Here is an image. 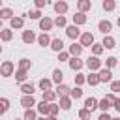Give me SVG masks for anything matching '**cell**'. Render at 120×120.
<instances>
[{
    "label": "cell",
    "instance_id": "cell-29",
    "mask_svg": "<svg viewBox=\"0 0 120 120\" xmlns=\"http://www.w3.org/2000/svg\"><path fill=\"white\" fill-rule=\"evenodd\" d=\"M38 86H39V90L41 92H47V90H52V82H51V79H39V82H38Z\"/></svg>",
    "mask_w": 120,
    "mask_h": 120
},
{
    "label": "cell",
    "instance_id": "cell-54",
    "mask_svg": "<svg viewBox=\"0 0 120 120\" xmlns=\"http://www.w3.org/2000/svg\"><path fill=\"white\" fill-rule=\"evenodd\" d=\"M2 8H4V6H2V0H0V9H2Z\"/></svg>",
    "mask_w": 120,
    "mask_h": 120
},
{
    "label": "cell",
    "instance_id": "cell-34",
    "mask_svg": "<svg viewBox=\"0 0 120 120\" xmlns=\"http://www.w3.org/2000/svg\"><path fill=\"white\" fill-rule=\"evenodd\" d=\"M30 68H32V60H30V58H19V69L28 71Z\"/></svg>",
    "mask_w": 120,
    "mask_h": 120
},
{
    "label": "cell",
    "instance_id": "cell-46",
    "mask_svg": "<svg viewBox=\"0 0 120 120\" xmlns=\"http://www.w3.org/2000/svg\"><path fill=\"white\" fill-rule=\"evenodd\" d=\"M47 4H49L47 0H36V2H34V6H36V9H39V11H41V9H43V8L47 6Z\"/></svg>",
    "mask_w": 120,
    "mask_h": 120
},
{
    "label": "cell",
    "instance_id": "cell-2",
    "mask_svg": "<svg viewBox=\"0 0 120 120\" xmlns=\"http://www.w3.org/2000/svg\"><path fill=\"white\" fill-rule=\"evenodd\" d=\"M77 43H79L82 49H84V47H88V49H90V47L96 43L94 34H92V32H81V36H79V41H77Z\"/></svg>",
    "mask_w": 120,
    "mask_h": 120
},
{
    "label": "cell",
    "instance_id": "cell-18",
    "mask_svg": "<svg viewBox=\"0 0 120 120\" xmlns=\"http://www.w3.org/2000/svg\"><path fill=\"white\" fill-rule=\"evenodd\" d=\"M77 9H79V13H84L86 15V11L92 9V0H79L77 2Z\"/></svg>",
    "mask_w": 120,
    "mask_h": 120
},
{
    "label": "cell",
    "instance_id": "cell-23",
    "mask_svg": "<svg viewBox=\"0 0 120 120\" xmlns=\"http://www.w3.org/2000/svg\"><path fill=\"white\" fill-rule=\"evenodd\" d=\"M101 47H103V51H105V49H114V47H116V39H114L112 36H105L103 41H101Z\"/></svg>",
    "mask_w": 120,
    "mask_h": 120
},
{
    "label": "cell",
    "instance_id": "cell-13",
    "mask_svg": "<svg viewBox=\"0 0 120 120\" xmlns=\"http://www.w3.org/2000/svg\"><path fill=\"white\" fill-rule=\"evenodd\" d=\"M49 47L54 51V52H60V51H64V41H62V38H51V43H49Z\"/></svg>",
    "mask_w": 120,
    "mask_h": 120
},
{
    "label": "cell",
    "instance_id": "cell-49",
    "mask_svg": "<svg viewBox=\"0 0 120 120\" xmlns=\"http://www.w3.org/2000/svg\"><path fill=\"white\" fill-rule=\"evenodd\" d=\"M45 120H58L56 116H45Z\"/></svg>",
    "mask_w": 120,
    "mask_h": 120
},
{
    "label": "cell",
    "instance_id": "cell-1",
    "mask_svg": "<svg viewBox=\"0 0 120 120\" xmlns=\"http://www.w3.org/2000/svg\"><path fill=\"white\" fill-rule=\"evenodd\" d=\"M114 101H116V96L109 92L105 98L98 99V109H101V112H109V109L112 107V103H114Z\"/></svg>",
    "mask_w": 120,
    "mask_h": 120
},
{
    "label": "cell",
    "instance_id": "cell-4",
    "mask_svg": "<svg viewBox=\"0 0 120 120\" xmlns=\"http://www.w3.org/2000/svg\"><path fill=\"white\" fill-rule=\"evenodd\" d=\"M13 73H15V64H13L11 60H6V62H2V64H0V75H2L4 79L11 77Z\"/></svg>",
    "mask_w": 120,
    "mask_h": 120
},
{
    "label": "cell",
    "instance_id": "cell-36",
    "mask_svg": "<svg viewBox=\"0 0 120 120\" xmlns=\"http://www.w3.org/2000/svg\"><path fill=\"white\" fill-rule=\"evenodd\" d=\"M116 64H118V58H116V56H109V58H105V68H107V69L112 71V68H116Z\"/></svg>",
    "mask_w": 120,
    "mask_h": 120
},
{
    "label": "cell",
    "instance_id": "cell-28",
    "mask_svg": "<svg viewBox=\"0 0 120 120\" xmlns=\"http://www.w3.org/2000/svg\"><path fill=\"white\" fill-rule=\"evenodd\" d=\"M84 82H88L90 86H98L99 84V79H98V73H88V75H84Z\"/></svg>",
    "mask_w": 120,
    "mask_h": 120
},
{
    "label": "cell",
    "instance_id": "cell-41",
    "mask_svg": "<svg viewBox=\"0 0 120 120\" xmlns=\"http://www.w3.org/2000/svg\"><path fill=\"white\" fill-rule=\"evenodd\" d=\"M118 92H120V81L112 79V81H111V94H114V96H116Z\"/></svg>",
    "mask_w": 120,
    "mask_h": 120
},
{
    "label": "cell",
    "instance_id": "cell-42",
    "mask_svg": "<svg viewBox=\"0 0 120 120\" xmlns=\"http://www.w3.org/2000/svg\"><path fill=\"white\" fill-rule=\"evenodd\" d=\"M58 111H60V109H58L56 103H49V114H47V116H56Z\"/></svg>",
    "mask_w": 120,
    "mask_h": 120
},
{
    "label": "cell",
    "instance_id": "cell-22",
    "mask_svg": "<svg viewBox=\"0 0 120 120\" xmlns=\"http://www.w3.org/2000/svg\"><path fill=\"white\" fill-rule=\"evenodd\" d=\"M36 112L39 114V116H47L49 114V103H45V101H39V103H36Z\"/></svg>",
    "mask_w": 120,
    "mask_h": 120
},
{
    "label": "cell",
    "instance_id": "cell-25",
    "mask_svg": "<svg viewBox=\"0 0 120 120\" xmlns=\"http://www.w3.org/2000/svg\"><path fill=\"white\" fill-rule=\"evenodd\" d=\"M84 109H86V111H90V112H92V111H96V109H98V99H96L94 96L86 98V99H84Z\"/></svg>",
    "mask_w": 120,
    "mask_h": 120
},
{
    "label": "cell",
    "instance_id": "cell-40",
    "mask_svg": "<svg viewBox=\"0 0 120 120\" xmlns=\"http://www.w3.org/2000/svg\"><path fill=\"white\" fill-rule=\"evenodd\" d=\"M90 49H92V56H98V58H99V54L103 52V47H101V43H94Z\"/></svg>",
    "mask_w": 120,
    "mask_h": 120
},
{
    "label": "cell",
    "instance_id": "cell-27",
    "mask_svg": "<svg viewBox=\"0 0 120 120\" xmlns=\"http://www.w3.org/2000/svg\"><path fill=\"white\" fill-rule=\"evenodd\" d=\"M69 99L73 101V99H81L82 98V88L81 86H73V88H69Z\"/></svg>",
    "mask_w": 120,
    "mask_h": 120
},
{
    "label": "cell",
    "instance_id": "cell-10",
    "mask_svg": "<svg viewBox=\"0 0 120 120\" xmlns=\"http://www.w3.org/2000/svg\"><path fill=\"white\" fill-rule=\"evenodd\" d=\"M81 52H82V47H81L77 41H73V43L68 47V54H69L71 58H81Z\"/></svg>",
    "mask_w": 120,
    "mask_h": 120
},
{
    "label": "cell",
    "instance_id": "cell-26",
    "mask_svg": "<svg viewBox=\"0 0 120 120\" xmlns=\"http://www.w3.org/2000/svg\"><path fill=\"white\" fill-rule=\"evenodd\" d=\"M52 26L66 28V26H68V19H66V15H56V17L52 19Z\"/></svg>",
    "mask_w": 120,
    "mask_h": 120
},
{
    "label": "cell",
    "instance_id": "cell-48",
    "mask_svg": "<svg viewBox=\"0 0 120 120\" xmlns=\"http://www.w3.org/2000/svg\"><path fill=\"white\" fill-rule=\"evenodd\" d=\"M112 107H114V109H116V111L120 112V99H118V98H116V101L112 103Z\"/></svg>",
    "mask_w": 120,
    "mask_h": 120
},
{
    "label": "cell",
    "instance_id": "cell-32",
    "mask_svg": "<svg viewBox=\"0 0 120 120\" xmlns=\"http://www.w3.org/2000/svg\"><path fill=\"white\" fill-rule=\"evenodd\" d=\"M11 17H13V9H11V8H2V9H0V21H2V22H4V21H9Z\"/></svg>",
    "mask_w": 120,
    "mask_h": 120
},
{
    "label": "cell",
    "instance_id": "cell-24",
    "mask_svg": "<svg viewBox=\"0 0 120 120\" xmlns=\"http://www.w3.org/2000/svg\"><path fill=\"white\" fill-rule=\"evenodd\" d=\"M71 99H69V96H64V98H60V101L56 103L58 105V109H62V111H69L71 109Z\"/></svg>",
    "mask_w": 120,
    "mask_h": 120
},
{
    "label": "cell",
    "instance_id": "cell-17",
    "mask_svg": "<svg viewBox=\"0 0 120 120\" xmlns=\"http://www.w3.org/2000/svg\"><path fill=\"white\" fill-rule=\"evenodd\" d=\"M19 90L22 92V96H34L36 86H34L32 82H22V84H19Z\"/></svg>",
    "mask_w": 120,
    "mask_h": 120
},
{
    "label": "cell",
    "instance_id": "cell-52",
    "mask_svg": "<svg viewBox=\"0 0 120 120\" xmlns=\"http://www.w3.org/2000/svg\"><path fill=\"white\" fill-rule=\"evenodd\" d=\"M2 28H4V22H2V21H0V30H2Z\"/></svg>",
    "mask_w": 120,
    "mask_h": 120
},
{
    "label": "cell",
    "instance_id": "cell-45",
    "mask_svg": "<svg viewBox=\"0 0 120 120\" xmlns=\"http://www.w3.org/2000/svg\"><path fill=\"white\" fill-rule=\"evenodd\" d=\"M58 60H60V62H68V60H69V54H68V51H66V49L58 52Z\"/></svg>",
    "mask_w": 120,
    "mask_h": 120
},
{
    "label": "cell",
    "instance_id": "cell-39",
    "mask_svg": "<svg viewBox=\"0 0 120 120\" xmlns=\"http://www.w3.org/2000/svg\"><path fill=\"white\" fill-rule=\"evenodd\" d=\"M26 17H28V19H34V21H39L43 15H41V11H39V9H30V11L26 13Z\"/></svg>",
    "mask_w": 120,
    "mask_h": 120
},
{
    "label": "cell",
    "instance_id": "cell-16",
    "mask_svg": "<svg viewBox=\"0 0 120 120\" xmlns=\"http://www.w3.org/2000/svg\"><path fill=\"white\" fill-rule=\"evenodd\" d=\"M21 39H22V43L30 45V43H34V41H36V32H34V30H22Z\"/></svg>",
    "mask_w": 120,
    "mask_h": 120
},
{
    "label": "cell",
    "instance_id": "cell-21",
    "mask_svg": "<svg viewBox=\"0 0 120 120\" xmlns=\"http://www.w3.org/2000/svg\"><path fill=\"white\" fill-rule=\"evenodd\" d=\"M52 92L56 94V98H64V96H68V94H69V86L62 82V84H56V88H54Z\"/></svg>",
    "mask_w": 120,
    "mask_h": 120
},
{
    "label": "cell",
    "instance_id": "cell-5",
    "mask_svg": "<svg viewBox=\"0 0 120 120\" xmlns=\"http://www.w3.org/2000/svg\"><path fill=\"white\" fill-rule=\"evenodd\" d=\"M52 8H54V13H56V15H66L68 9H69V4H68L66 0H58V2L52 4Z\"/></svg>",
    "mask_w": 120,
    "mask_h": 120
},
{
    "label": "cell",
    "instance_id": "cell-30",
    "mask_svg": "<svg viewBox=\"0 0 120 120\" xmlns=\"http://www.w3.org/2000/svg\"><path fill=\"white\" fill-rule=\"evenodd\" d=\"M15 81L19 82V84H22V82H26V79H28V71H22V69H17L15 73Z\"/></svg>",
    "mask_w": 120,
    "mask_h": 120
},
{
    "label": "cell",
    "instance_id": "cell-8",
    "mask_svg": "<svg viewBox=\"0 0 120 120\" xmlns=\"http://www.w3.org/2000/svg\"><path fill=\"white\" fill-rule=\"evenodd\" d=\"M54 26H52V19L51 17H41L39 19V30L43 32V34H49V30H52Z\"/></svg>",
    "mask_w": 120,
    "mask_h": 120
},
{
    "label": "cell",
    "instance_id": "cell-35",
    "mask_svg": "<svg viewBox=\"0 0 120 120\" xmlns=\"http://www.w3.org/2000/svg\"><path fill=\"white\" fill-rule=\"evenodd\" d=\"M8 111H9V99L0 96V116H2V114H6Z\"/></svg>",
    "mask_w": 120,
    "mask_h": 120
},
{
    "label": "cell",
    "instance_id": "cell-31",
    "mask_svg": "<svg viewBox=\"0 0 120 120\" xmlns=\"http://www.w3.org/2000/svg\"><path fill=\"white\" fill-rule=\"evenodd\" d=\"M54 99H56V94L52 90H47L41 94V101H45V103H54Z\"/></svg>",
    "mask_w": 120,
    "mask_h": 120
},
{
    "label": "cell",
    "instance_id": "cell-14",
    "mask_svg": "<svg viewBox=\"0 0 120 120\" xmlns=\"http://www.w3.org/2000/svg\"><path fill=\"white\" fill-rule=\"evenodd\" d=\"M36 103H38V101H36L34 96H22V98H21V105L24 107V111H26V109H34Z\"/></svg>",
    "mask_w": 120,
    "mask_h": 120
},
{
    "label": "cell",
    "instance_id": "cell-43",
    "mask_svg": "<svg viewBox=\"0 0 120 120\" xmlns=\"http://www.w3.org/2000/svg\"><path fill=\"white\" fill-rule=\"evenodd\" d=\"M84 84V75L79 71V73H75V86H82Z\"/></svg>",
    "mask_w": 120,
    "mask_h": 120
},
{
    "label": "cell",
    "instance_id": "cell-7",
    "mask_svg": "<svg viewBox=\"0 0 120 120\" xmlns=\"http://www.w3.org/2000/svg\"><path fill=\"white\" fill-rule=\"evenodd\" d=\"M24 26V17H19V15H13L9 19V30H21Z\"/></svg>",
    "mask_w": 120,
    "mask_h": 120
},
{
    "label": "cell",
    "instance_id": "cell-50",
    "mask_svg": "<svg viewBox=\"0 0 120 120\" xmlns=\"http://www.w3.org/2000/svg\"><path fill=\"white\" fill-rule=\"evenodd\" d=\"M111 120H120V118L118 116H111Z\"/></svg>",
    "mask_w": 120,
    "mask_h": 120
},
{
    "label": "cell",
    "instance_id": "cell-53",
    "mask_svg": "<svg viewBox=\"0 0 120 120\" xmlns=\"http://www.w3.org/2000/svg\"><path fill=\"white\" fill-rule=\"evenodd\" d=\"M2 51H4V47H2V45H0V54H2Z\"/></svg>",
    "mask_w": 120,
    "mask_h": 120
},
{
    "label": "cell",
    "instance_id": "cell-12",
    "mask_svg": "<svg viewBox=\"0 0 120 120\" xmlns=\"http://www.w3.org/2000/svg\"><path fill=\"white\" fill-rule=\"evenodd\" d=\"M68 66H69V69H71V71H77V73H79V71L82 69L84 62H82L81 58H71V56H69V60H68Z\"/></svg>",
    "mask_w": 120,
    "mask_h": 120
},
{
    "label": "cell",
    "instance_id": "cell-47",
    "mask_svg": "<svg viewBox=\"0 0 120 120\" xmlns=\"http://www.w3.org/2000/svg\"><path fill=\"white\" fill-rule=\"evenodd\" d=\"M98 120H111V114H109V112H101V114L98 116Z\"/></svg>",
    "mask_w": 120,
    "mask_h": 120
},
{
    "label": "cell",
    "instance_id": "cell-19",
    "mask_svg": "<svg viewBox=\"0 0 120 120\" xmlns=\"http://www.w3.org/2000/svg\"><path fill=\"white\" fill-rule=\"evenodd\" d=\"M62 81H64V71H62L60 68L52 69V75H51V82H54V84H62Z\"/></svg>",
    "mask_w": 120,
    "mask_h": 120
},
{
    "label": "cell",
    "instance_id": "cell-20",
    "mask_svg": "<svg viewBox=\"0 0 120 120\" xmlns=\"http://www.w3.org/2000/svg\"><path fill=\"white\" fill-rule=\"evenodd\" d=\"M36 41H38V45H39V47H43V49H45V47H49V43H51V36L41 32L39 36H36Z\"/></svg>",
    "mask_w": 120,
    "mask_h": 120
},
{
    "label": "cell",
    "instance_id": "cell-9",
    "mask_svg": "<svg viewBox=\"0 0 120 120\" xmlns=\"http://www.w3.org/2000/svg\"><path fill=\"white\" fill-rule=\"evenodd\" d=\"M66 36H68L71 41H77V39H79V36H81V28H79V26L69 24V26H66Z\"/></svg>",
    "mask_w": 120,
    "mask_h": 120
},
{
    "label": "cell",
    "instance_id": "cell-3",
    "mask_svg": "<svg viewBox=\"0 0 120 120\" xmlns=\"http://www.w3.org/2000/svg\"><path fill=\"white\" fill-rule=\"evenodd\" d=\"M84 66H86L92 73H98V71L103 68V62H101L98 56H88V58H86V62H84Z\"/></svg>",
    "mask_w": 120,
    "mask_h": 120
},
{
    "label": "cell",
    "instance_id": "cell-33",
    "mask_svg": "<svg viewBox=\"0 0 120 120\" xmlns=\"http://www.w3.org/2000/svg\"><path fill=\"white\" fill-rule=\"evenodd\" d=\"M0 39H2V41H11V39H13V30L2 28V30H0Z\"/></svg>",
    "mask_w": 120,
    "mask_h": 120
},
{
    "label": "cell",
    "instance_id": "cell-51",
    "mask_svg": "<svg viewBox=\"0 0 120 120\" xmlns=\"http://www.w3.org/2000/svg\"><path fill=\"white\" fill-rule=\"evenodd\" d=\"M36 120H45V116H38V118H36Z\"/></svg>",
    "mask_w": 120,
    "mask_h": 120
},
{
    "label": "cell",
    "instance_id": "cell-11",
    "mask_svg": "<svg viewBox=\"0 0 120 120\" xmlns=\"http://www.w3.org/2000/svg\"><path fill=\"white\" fill-rule=\"evenodd\" d=\"M98 79H99V82H111L112 81V71L107 69V68H101L98 71Z\"/></svg>",
    "mask_w": 120,
    "mask_h": 120
},
{
    "label": "cell",
    "instance_id": "cell-38",
    "mask_svg": "<svg viewBox=\"0 0 120 120\" xmlns=\"http://www.w3.org/2000/svg\"><path fill=\"white\" fill-rule=\"evenodd\" d=\"M38 118V112H36V109H26L24 111V116H22V120H36Z\"/></svg>",
    "mask_w": 120,
    "mask_h": 120
},
{
    "label": "cell",
    "instance_id": "cell-37",
    "mask_svg": "<svg viewBox=\"0 0 120 120\" xmlns=\"http://www.w3.org/2000/svg\"><path fill=\"white\" fill-rule=\"evenodd\" d=\"M101 8H103L105 11H112V9L116 8V2H114V0H103V2H101Z\"/></svg>",
    "mask_w": 120,
    "mask_h": 120
},
{
    "label": "cell",
    "instance_id": "cell-6",
    "mask_svg": "<svg viewBox=\"0 0 120 120\" xmlns=\"http://www.w3.org/2000/svg\"><path fill=\"white\" fill-rule=\"evenodd\" d=\"M98 30H99L103 36H111V32H112V22L107 21V19H103V21L98 22Z\"/></svg>",
    "mask_w": 120,
    "mask_h": 120
},
{
    "label": "cell",
    "instance_id": "cell-44",
    "mask_svg": "<svg viewBox=\"0 0 120 120\" xmlns=\"http://www.w3.org/2000/svg\"><path fill=\"white\" fill-rule=\"evenodd\" d=\"M90 114H92V112H90V111H86L84 107L79 111V118H81V120H90Z\"/></svg>",
    "mask_w": 120,
    "mask_h": 120
},
{
    "label": "cell",
    "instance_id": "cell-15",
    "mask_svg": "<svg viewBox=\"0 0 120 120\" xmlns=\"http://www.w3.org/2000/svg\"><path fill=\"white\" fill-rule=\"evenodd\" d=\"M71 21H73V26H82V24H86V21H88V17L84 15V13H75V15H71Z\"/></svg>",
    "mask_w": 120,
    "mask_h": 120
},
{
    "label": "cell",
    "instance_id": "cell-55",
    "mask_svg": "<svg viewBox=\"0 0 120 120\" xmlns=\"http://www.w3.org/2000/svg\"><path fill=\"white\" fill-rule=\"evenodd\" d=\"M13 120H22V118H13Z\"/></svg>",
    "mask_w": 120,
    "mask_h": 120
}]
</instances>
